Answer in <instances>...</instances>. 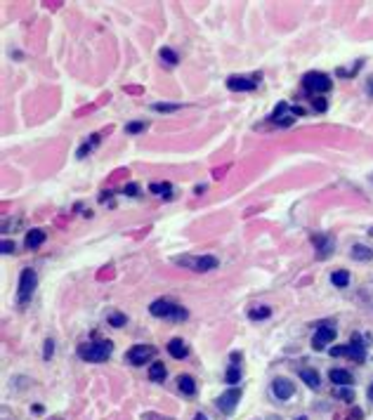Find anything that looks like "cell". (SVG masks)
<instances>
[{
  "instance_id": "6da1fadb",
  "label": "cell",
  "mask_w": 373,
  "mask_h": 420,
  "mask_svg": "<svg viewBox=\"0 0 373 420\" xmlns=\"http://www.w3.org/2000/svg\"><path fill=\"white\" fill-rule=\"evenodd\" d=\"M114 352V345L111 340H97V343H87L78 347V357L83 361H92V364H100V361H107Z\"/></svg>"
},
{
  "instance_id": "7a4b0ae2",
  "label": "cell",
  "mask_w": 373,
  "mask_h": 420,
  "mask_svg": "<svg viewBox=\"0 0 373 420\" xmlns=\"http://www.w3.org/2000/svg\"><path fill=\"white\" fill-rule=\"evenodd\" d=\"M149 311L151 317H158V319H172V321H184L189 317V311L179 304L170 302V300H154L149 304Z\"/></svg>"
},
{
  "instance_id": "3957f363",
  "label": "cell",
  "mask_w": 373,
  "mask_h": 420,
  "mask_svg": "<svg viewBox=\"0 0 373 420\" xmlns=\"http://www.w3.org/2000/svg\"><path fill=\"white\" fill-rule=\"evenodd\" d=\"M36 283H38V276L33 269H24L22 276H19V288H17V304L19 307H26L31 302L33 293H36Z\"/></svg>"
},
{
  "instance_id": "277c9868",
  "label": "cell",
  "mask_w": 373,
  "mask_h": 420,
  "mask_svg": "<svg viewBox=\"0 0 373 420\" xmlns=\"http://www.w3.org/2000/svg\"><path fill=\"white\" fill-rule=\"evenodd\" d=\"M175 265L189 267V269H194V272H213V269H218V257H213V255L175 257Z\"/></svg>"
},
{
  "instance_id": "5b68a950",
  "label": "cell",
  "mask_w": 373,
  "mask_h": 420,
  "mask_svg": "<svg viewBox=\"0 0 373 420\" xmlns=\"http://www.w3.org/2000/svg\"><path fill=\"white\" fill-rule=\"evenodd\" d=\"M303 85L310 92H328L333 87V80H331V76L321 73V71H310V73H305Z\"/></svg>"
},
{
  "instance_id": "8992f818",
  "label": "cell",
  "mask_w": 373,
  "mask_h": 420,
  "mask_svg": "<svg viewBox=\"0 0 373 420\" xmlns=\"http://www.w3.org/2000/svg\"><path fill=\"white\" fill-rule=\"evenodd\" d=\"M156 354V350L151 347V345H132L130 350H128V354H125V359H128V364L132 366H144L147 361H151Z\"/></svg>"
},
{
  "instance_id": "52a82bcc",
  "label": "cell",
  "mask_w": 373,
  "mask_h": 420,
  "mask_svg": "<svg viewBox=\"0 0 373 420\" xmlns=\"http://www.w3.org/2000/svg\"><path fill=\"white\" fill-rule=\"evenodd\" d=\"M257 83H260V73L255 76H229L227 78V87L234 90V92H248V90H255Z\"/></svg>"
},
{
  "instance_id": "ba28073f",
  "label": "cell",
  "mask_w": 373,
  "mask_h": 420,
  "mask_svg": "<svg viewBox=\"0 0 373 420\" xmlns=\"http://www.w3.org/2000/svg\"><path fill=\"white\" fill-rule=\"evenodd\" d=\"M296 116H303V109H291L286 101H279L276 109L272 111V121L279 125H291Z\"/></svg>"
},
{
  "instance_id": "9c48e42d",
  "label": "cell",
  "mask_w": 373,
  "mask_h": 420,
  "mask_svg": "<svg viewBox=\"0 0 373 420\" xmlns=\"http://www.w3.org/2000/svg\"><path fill=\"white\" fill-rule=\"evenodd\" d=\"M239 399H241V389L229 387V389L225 392V394H220V399H218V408H220L222 413H227V415H232L234 408L239 406Z\"/></svg>"
},
{
  "instance_id": "30bf717a",
  "label": "cell",
  "mask_w": 373,
  "mask_h": 420,
  "mask_svg": "<svg viewBox=\"0 0 373 420\" xmlns=\"http://www.w3.org/2000/svg\"><path fill=\"white\" fill-rule=\"evenodd\" d=\"M331 354H333V357H350V359H354L357 364H364V359H366L364 345H359V343H350V345H345V347H335V350H331Z\"/></svg>"
},
{
  "instance_id": "8fae6325",
  "label": "cell",
  "mask_w": 373,
  "mask_h": 420,
  "mask_svg": "<svg viewBox=\"0 0 373 420\" xmlns=\"http://www.w3.org/2000/svg\"><path fill=\"white\" fill-rule=\"evenodd\" d=\"M331 340H335V328L331 326V324H321V326L317 328L314 338H312V347L317 352H321Z\"/></svg>"
},
{
  "instance_id": "7c38bea8",
  "label": "cell",
  "mask_w": 373,
  "mask_h": 420,
  "mask_svg": "<svg viewBox=\"0 0 373 420\" xmlns=\"http://www.w3.org/2000/svg\"><path fill=\"white\" fill-rule=\"evenodd\" d=\"M293 392H296V385L291 380H286V378H276V380L272 382V394L276 399H281V401H286V399L293 397Z\"/></svg>"
},
{
  "instance_id": "4fadbf2b",
  "label": "cell",
  "mask_w": 373,
  "mask_h": 420,
  "mask_svg": "<svg viewBox=\"0 0 373 420\" xmlns=\"http://www.w3.org/2000/svg\"><path fill=\"white\" fill-rule=\"evenodd\" d=\"M45 239H47V234L43 232V229H31V232L26 234V239H24V246L29 250H36L45 243Z\"/></svg>"
},
{
  "instance_id": "5bb4252c",
  "label": "cell",
  "mask_w": 373,
  "mask_h": 420,
  "mask_svg": "<svg viewBox=\"0 0 373 420\" xmlns=\"http://www.w3.org/2000/svg\"><path fill=\"white\" fill-rule=\"evenodd\" d=\"M165 347H168V354H170L172 359H184L187 354H189V347H187V343L182 338H172Z\"/></svg>"
},
{
  "instance_id": "9a60e30c",
  "label": "cell",
  "mask_w": 373,
  "mask_h": 420,
  "mask_svg": "<svg viewBox=\"0 0 373 420\" xmlns=\"http://www.w3.org/2000/svg\"><path fill=\"white\" fill-rule=\"evenodd\" d=\"M149 191L156 196H161V198H172V194H175V189H172L170 182H151V184H149Z\"/></svg>"
},
{
  "instance_id": "2e32d148",
  "label": "cell",
  "mask_w": 373,
  "mask_h": 420,
  "mask_svg": "<svg viewBox=\"0 0 373 420\" xmlns=\"http://www.w3.org/2000/svg\"><path fill=\"white\" fill-rule=\"evenodd\" d=\"M177 387H179L182 394H187V397L196 394V380L192 378V375H179V378H177Z\"/></svg>"
},
{
  "instance_id": "e0dca14e",
  "label": "cell",
  "mask_w": 373,
  "mask_h": 420,
  "mask_svg": "<svg viewBox=\"0 0 373 420\" xmlns=\"http://www.w3.org/2000/svg\"><path fill=\"white\" fill-rule=\"evenodd\" d=\"M328 378H331V382L340 385V387H347V385H352V375L347 373V371H342V368H333V371L328 373Z\"/></svg>"
},
{
  "instance_id": "ac0fdd59",
  "label": "cell",
  "mask_w": 373,
  "mask_h": 420,
  "mask_svg": "<svg viewBox=\"0 0 373 420\" xmlns=\"http://www.w3.org/2000/svg\"><path fill=\"white\" fill-rule=\"evenodd\" d=\"M168 371H165V366L161 361H154V364L149 366V380L151 382H163Z\"/></svg>"
},
{
  "instance_id": "d6986e66",
  "label": "cell",
  "mask_w": 373,
  "mask_h": 420,
  "mask_svg": "<svg viewBox=\"0 0 373 420\" xmlns=\"http://www.w3.org/2000/svg\"><path fill=\"white\" fill-rule=\"evenodd\" d=\"M352 260H359V262H368V260H373V250L368 248V246H361V243H359V246H354V248H352Z\"/></svg>"
},
{
  "instance_id": "ffe728a7",
  "label": "cell",
  "mask_w": 373,
  "mask_h": 420,
  "mask_svg": "<svg viewBox=\"0 0 373 420\" xmlns=\"http://www.w3.org/2000/svg\"><path fill=\"white\" fill-rule=\"evenodd\" d=\"M331 283H333L335 288H347V283H350V272H347V269L333 272L331 274Z\"/></svg>"
},
{
  "instance_id": "44dd1931",
  "label": "cell",
  "mask_w": 373,
  "mask_h": 420,
  "mask_svg": "<svg viewBox=\"0 0 373 420\" xmlns=\"http://www.w3.org/2000/svg\"><path fill=\"white\" fill-rule=\"evenodd\" d=\"M300 378H303V382L307 385V387H314L317 389L321 382H319V373L317 371H310V368H305V371H300Z\"/></svg>"
},
{
  "instance_id": "7402d4cb",
  "label": "cell",
  "mask_w": 373,
  "mask_h": 420,
  "mask_svg": "<svg viewBox=\"0 0 373 420\" xmlns=\"http://www.w3.org/2000/svg\"><path fill=\"white\" fill-rule=\"evenodd\" d=\"M97 144H100V135H90V142H85L83 147L78 149V158H85V156L90 154V151H92Z\"/></svg>"
},
{
  "instance_id": "603a6c76",
  "label": "cell",
  "mask_w": 373,
  "mask_h": 420,
  "mask_svg": "<svg viewBox=\"0 0 373 420\" xmlns=\"http://www.w3.org/2000/svg\"><path fill=\"white\" fill-rule=\"evenodd\" d=\"M225 380L229 382V385H236V382L241 380V368H239V364H232L229 368H227Z\"/></svg>"
},
{
  "instance_id": "cb8c5ba5",
  "label": "cell",
  "mask_w": 373,
  "mask_h": 420,
  "mask_svg": "<svg viewBox=\"0 0 373 420\" xmlns=\"http://www.w3.org/2000/svg\"><path fill=\"white\" fill-rule=\"evenodd\" d=\"M158 57H161V59H163V62L168 64V66H175V64L179 62V59H177V55L172 52L170 47H161V52H158Z\"/></svg>"
},
{
  "instance_id": "d4e9b609",
  "label": "cell",
  "mask_w": 373,
  "mask_h": 420,
  "mask_svg": "<svg viewBox=\"0 0 373 420\" xmlns=\"http://www.w3.org/2000/svg\"><path fill=\"white\" fill-rule=\"evenodd\" d=\"M182 104H165V101H156L151 109L154 111H163V114H170V111H177Z\"/></svg>"
},
{
  "instance_id": "484cf974",
  "label": "cell",
  "mask_w": 373,
  "mask_h": 420,
  "mask_svg": "<svg viewBox=\"0 0 373 420\" xmlns=\"http://www.w3.org/2000/svg\"><path fill=\"white\" fill-rule=\"evenodd\" d=\"M269 314H272V309H269V307H260V309H250L248 311V317L253 321H255V319H267Z\"/></svg>"
},
{
  "instance_id": "4316f807",
  "label": "cell",
  "mask_w": 373,
  "mask_h": 420,
  "mask_svg": "<svg viewBox=\"0 0 373 420\" xmlns=\"http://www.w3.org/2000/svg\"><path fill=\"white\" fill-rule=\"evenodd\" d=\"M144 128H147V123H144V121H135V123H128V125H125V133L135 135V133H142Z\"/></svg>"
},
{
  "instance_id": "83f0119b",
  "label": "cell",
  "mask_w": 373,
  "mask_h": 420,
  "mask_svg": "<svg viewBox=\"0 0 373 420\" xmlns=\"http://www.w3.org/2000/svg\"><path fill=\"white\" fill-rule=\"evenodd\" d=\"M314 243H319V248H321V257H326L328 250H331V246H333V243L326 241V239H314Z\"/></svg>"
},
{
  "instance_id": "f1b7e54d",
  "label": "cell",
  "mask_w": 373,
  "mask_h": 420,
  "mask_svg": "<svg viewBox=\"0 0 373 420\" xmlns=\"http://www.w3.org/2000/svg\"><path fill=\"white\" fill-rule=\"evenodd\" d=\"M52 354H55V343H52V340H45V352H43V359H45V361H50V359H52Z\"/></svg>"
},
{
  "instance_id": "f546056e",
  "label": "cell",
  "mask_w": 373,
  "mask_h": 420,
  "mask_svg": "<svg viewBox=\"0 0 373 420\" xmlns=\"http://www.w3.org/2000/svg\"><path fill=\"white\" fill-rule=\"evenodd\" d=\"M137 191H140V187H137L135 182H130V184H125V187H123V194L125 196H137Z\"/></svg>"
},
{
  "instance_id": "4dcf8cb0",
  "label": "cell",
  "mask_w": 373,
  "mask_h": 420,
  "mask_svg": "<svg viewBox=\"0 0 373 420\" xmlns=\"http://www.w3.org/2000/svg\"><path fill=\"white\" fill-rule=\"evenodd\" d=\"M109 321H111V326L121 328V326H123V324H125V317H123V314H114V317H111Z\"/></svg>"
},
{
  "instance_id": "1f68e13d",
  "label": "cell",
  "mask_w": 373,
  "mask_h": 420,
  "mask_svg": "<svg viewBox=\"0 0 373 420\" xmlns=\"http://www.w3.org/2000/svg\"><path fill=\"white\" fill-rule=\"evenodd\" d=\"M338 397L352 401V399H354V392H352V389H338Z\"/></svg>"
},
{
  "instance_id": "d6a6232c",
  "label": "cell",
  "mask_w": 373,
  "mask_h": 420,
  "mask_svg": "<svg viewBox=\"0 0 373 420\" xmlns=\"http://www.w3.org/2000/svg\"><path fill=\"white\" fill-rule=\"evenodd\" d=\"M0 248H3V253H5V255H10V253H15V243H12V241H3V246H0Z\"/></svg>"
},
{
  "instance_id": "836d02e7",
  "label": "cell",
  "mask_w": 373,
  "mask_h": 420,
  "mask_svg": "<svg viewBox=\"0 0 373 420\" xmlns=\"http://www.w3.org/2000/svg\"><path fill=\"white\" fill-rule=\"evenodd\" d=\"M314 109H317V111H326V99H317V101H314Z\"/></svg>"
},
{
  "instance_id": "e575fe53",
  "label": "cell",
  "mask_w": 373,
  "mask_h": 420,
  "mask_svg": "<svg viewBox=\"0 0 373 420\" xmlns=\"http://www.w3.org/2000/svg\"><path fill=\"white\" fill-rule=\"evenodd\" d=\"M366 92H368V94H371V97H373V78H371V80H368V83H366Z\"/></svg>"
},
{
  "instance_id": "d590c367",
  "label": "cell",
  "mask_w": 373,
  "mask_h": 420,
  "mask_svg": "<svg viewBox=\"0 0 373 420\" xmlns=\"http://www.w3.org/2000/svg\"><path fill=\"white\" fill-rule=\"evenodd\" d=\"M194 191H196V194H199V196H201V194H203V191H206V184H199V187H196V189H194Z\"/></svg>"
},
{
  "instance_id": "8d00e7d4",
  "label": "cell",
  "mask_w": 373,
  "mask_h": 420,
  "mask_svg": "<svg viewBox=\"0 0 373 420\" xmlns=\"http://www.w3.org/2000/svg\"><path fill=\"white\" fill-rule=\"evenodd\" d=\"M194 420H208V418H206L203 413H196V415H194Z\"/></svg>"
},
{
  "instance_id": "74e56055",
  "label": "cell",
  "mask_w": 373,
  "mask_h": 420,
  "mask_svg": "<svg viewBox=\"0 0 373 420\" xmlns=\"http://www.w3.org/2000/svg\"><path fill=\"white\" fill-rule=\"evenodd\" d=\"M368 397H373V385H371V389H368Z\"/></svg>"
}]
</instances>
